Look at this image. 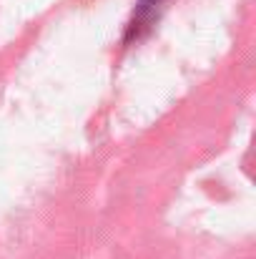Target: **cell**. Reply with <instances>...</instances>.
<instances>
[{"instance_id": "cell-1", "label": "cell", "mask_w": 256, "mask_h": 259, "mask_svg": "<svg viewBox=\"0 0 256 259\" xmlns=\"http://www.w3.org/2000/svg\"><path fill=\"white\" fill-rule=\"evenodd\" d=\"M164 3L166 0H141L136 5V10H133V15H131V20L126 25V43L143 38L159 23V18H161V13L166 8Z\"/></svg>"}]
</instances>
